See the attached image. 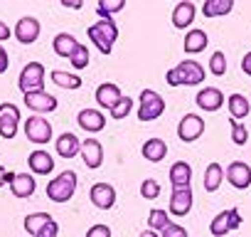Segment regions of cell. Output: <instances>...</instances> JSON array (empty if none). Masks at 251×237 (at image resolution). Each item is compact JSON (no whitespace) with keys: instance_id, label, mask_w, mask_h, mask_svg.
Segmentation results:
<instances>
[{"instance_id":"cell-46","label":"cell","mask_w":251,"mask_h":237,"mask_svg":"<svg viewBox=\"0 0 251 237\" xmlns=\"http://www.w3.org/2000/svg\"><path fill=\"white\" fill-rule=\"evenodd\" d=\"M5 183H10V178H8V171H5L3 166H0V188H3Z\"/></svg>"},{"instance_id":"cell-40","label":"cell","mask_w":251,"mask_h":237,"mask_svg":"<svg viewBox=\"0 0 251 237\" xmlns=\"http://www.w3.org/2000/svg\"><path fill=\"white\" fill-rule=\"evenodd\" d=\"M86 237H111V227L108 225H91L89 230H86Z\"/></svg>"},{"instance_id":"cell-21","label":"cell","mask_w":251,"mask_h":237,"mask_svg":"<svg viewBox=\"0 0 251 237\" xmlns=\"http://www.w3.org/2000/svg\"><path fill=\"white\" fill-rule=\"evenodd\" d=\"M168 178H170L173 188H190V183H192V166L185 163V161H177V163L170 166V176Z\"/></svg>"},{"instance_id":"cell-13","label":"cell","mask_w":251,"mask_h":237,"mask_svg":"<svg viewBox=\"0 0 251 237\" xmlns=\"http://www.w3.org/2000/svg\"><path fill=\"white\" fill-rule=\"evenodd\" d=\"M89 198L99 210H111L116 205V188L111 183H94L89 190Z\"/></svg>"},{"instance_id":"cell-27","label":"cell","mask_w":251,"mask_h":237,"mask_svg":"<svg viewBox=\"0 0 251 237\" xmlns=\"http://www.w3.org/2000/svg\"><path fill=\"white\" fill-rule=\"evenodd\" d=\"M231 10H234V0H204L202 5L204 18H224Z\"/></svg>"},{"instance_id":"cell-8","label":"cell","mask_w":251,"mask_h":237,"mask_svg":"<svg viewBox=\"0 0 251 237\" xmlns=\"http://www.w3.org/2000/svg\"><path fill=\"white\" fill-rule=\"evenodd\" d=\"M25 136H27V141L42 146V144L52 141V124L42 116H30L25 121Z\"/></svg>"},{"instance_id":"cell-33","label":"cell","mask_w":251,"mask_h":237,"mask_svg":"<svg viewBox=\"0 0 251 237\" xmlns=\"http://www.w3.org/2000/svg\"><path fill=\"white\" fill-rule=\"evenodd\" d=\"M123 8H126V0H101V3L96 5V13L103 20V18H111L113 13H121Z\"/></svg>"},{"instance_id":"cell-6","label":"cell","mask_w":251,"mask_h":237,"mask_svg":"<svg viewBox=\"0 0 251 237\" xmlns=\"http://www.w3.org/2000/svg\"><path fill=\"white\" fill-rule=\"evenodd\" d=\"M241 222H244V217H241L239 207H229V210H222L217 217H212V222H209V232H212L214 237H224V235L239 230Z\"/></svg>"},{"instance_id":"cell-23","label":"cell","mask_w":251,"mask_h":237,"mask_svg":"<svg viewBox=\"0 0 251 237\" xmlns=\"http://www.w3.org/2000/svg\"><path fill=\"white\" fill-rule=\"evenodd\" d=\"M209 45V37H207V32L204 30H190L187 35H185V42H182V47H185V52L187 55H200V52H204V47Z\"/></svg>"},{"instance_id":"cell-10","label":"cell","mask_w":251,"mask_h":237,"mask_svg":"<svg viewBox=\"0 0 251 237\" xmlns=\"http://www.w3.org/2000/svg\"><path fill=\"white\" fill-rule=\"evenodd\" d=\"M192 188H173L170 193V207L168 212L175 215V217H185L190 210H192Z\"/></svg>"},{"instance_id":"cell-7","label":"cell","mask_w":251,"mask_h":237,"mask_svg":"<svg viewBox=\"0 0 251 237\" xmlns=\"http://www.w3.org/2000/svg\"><path fill=\"white\" fill-rule=\"evenodd\" d=\"M204 134V118L197 114H185L177 124V139L182 144H192Z\"/></svg>"},{"instance_id":"cell-47","label":"cell","mask_w":251,"mask_h":237,"mask_svg":"<svg viewBox=\"0 0 251 237\" xmlns=\"http://www.w3.org/2000/svg\"><path fill=\"white\" fill-rule=\"evenodd\" d=\"M138 237H160V232H155V230H151V227H148V230H143Z\"/></svg>"},{"instance_id":"cell-34","label":"cell","mask_w":251,"mask_h":237,"mask_svg":"<svg viewBox=\"0 0 251 237\" xmlns=\"http://www.w3.org/2000/svg\"><path fill=\"white\" fill-rule=\"evenodd\" d=\"M69 62H72V67H74V69H86V67H89V47L79 42V45H76V50L72 52Z\"/></svg>"},{"instance_id":"cell-18","label":"cell","mask_w":251,"mask_h":237,"mask_svg":"<svg viewBox=\"0 0 251 237\" xmlns=\"http://www.w3.org/2000/svg\"><path fill=\"white\" fill-rule=\"evenodd\" d=\"M27 166H30L32 176H50V173L54 171V158H52L47 151L37 148V151H32V153L27 156Z\"/></svg>"},{"instance_id":"cell-11","label":"cell","mask_w":251,"mask_h":237,"mask_svg":"<svg viewBox=\"0 0 251 237\" xmlns=\"http://www.w3.org/2000/svg\"><path fill=\"white\" fill-rule=\"evenodd\" d=\"M224 176H226L229 185H234L236 190H246V188L251 185V166L244 163V161H234V163H229Z\"/></svg>"},{"instance_id":"cell-42","label":"cell","mask_w":251,"mask_h":237,"mask_svg":"<svg viewBox=\"0 0 251 237\" xmlns=\"http://www.w3.org/2000/svg\"><path fill=\"white\" fill-rule=\"evenodd\" d=\"M8 67H10V57H8L5 47L0 45V74H3V72H8Z\"/></svg>"},{"instance_id":"cell-35","label":"cell","mask_w":251,"mask_h":237,"mask_svg":"<svg viewBox=\"0 0 251 237\" xmlns=\"http://www.w3.org/2000/svg\"><path fill=\"white\" fill-rule=\"evenodd\" d=\"M131 111H133V99H131V96H121L118 104H116L108 114H111V118H126Z\"/></svg>"},{"instance_id":"cell-44","label":"cell","mask_w":251,"mask_h":237,"mask_svg":"<svg viewBox=\"0 0 251 237\" xmlns=\"http://www.w3.org/2000/svg\"><path fill=\"white\" fill-rule=\"evenodd\" d=\"M10 35H13V30H10L3 20H0V42H3V40H10Z\"/></svg>"},{"instance_id":"cell-24","label":"cell","mask_w":251,"mask_h":237,"mask_svg":"<svg viewBox=\"0 0 251 237\" xmlns=\"http://www.w3.org/2000/svg\"><path fill=\"white\" fill-rule=\"evenodd\" d=\"M141 153H143L146 161H151V163H160V161L168 156V144H165L163 139H148V141L143 144Z\"/></svg>"},{"instance_id":"cell-26","label":"cell","mask_w":251,"mask_h":237,"mask_svg":"<svg viewBox=\"0 0 251 237\" xmlns=\"http://www.w3.org/2000/svg\"><path fill=\"white\" fill-rule=\"evenodd\" d=\"M222 180H224V168H222L219 163H209V166L204 168V178H202L204 190H207V193H217L219 185H222Z\"/></svg>"},{"instance_id":"cell-39","label":"cell","mask_w":251,"mask_h":237,"mask_svg":"<svg viewBox=\"0 0 251 237\" xmlns=\"http://www.w3.org/2000/svg\"><path fill=\"white\" fill-rule=\"evenodd\" d=\"M160 237H190V235H187V230H185L182 225L173 222V225H168V227L160 232Z\"/></svg>"},{"instance_id":"cell-45","label":"cell","mask_w":251,"mask_h":237,"mask_svg":"<svg viewBox=\"0 0 251 237\" xmlns=\"http://www.w3.org/2000/svg\"><path fill=\"white\" fill-rule=\"evenodd\" d=\"M62 5H64V8H72V10H79V8H81L79 0H62Z\"/></svg>"},{"instance_id":"cell-4","label":"cell","mask_w":251,"mask_h":237,"mask_svg":"<svg viewBox=\"0 0 251 237\" xmlns=\"http://www.w3.org/2000/svg\"><path fill=\"white\" fill-rule=\"evenodd\" d=\"M138 118L141 121H155L165 111V99L155 91V89H143L138 96Z\"/></svg>"},{"instance_id":"cell-16","label":"cell","mask_w":251,"mask_h":237,"mask_svg":"<svg viewBox=\"0 0 251 237\" xmlns=\"http://www.w3.org/2000/svg\"><path fill=\"white\" fill-rule=\"evenodd\" d=\"M25 106L37 114H50L57 109V99L47 91H32V94H25Z\"/></svg>"},{"instance_id":"cell-9","label":"cell","mask_w":251,"mask_h":237,"mask_svg":"<svg viewBox=\"0 0 251 237\" xmlns=\"http://www.w3.org/2000/svg\"><path fill=\"white\" fill-rule=\"evenodd\" d=\"M20 126V109L10 101L0 104V136L3 139H15Z\"/></svg>"},{"instance_id":"cell-22","label":"cell","mask_w":251,"mask_h":237,"mask_svg":"<svg viewBox=\"0 0 251 237\" xmlns=\"http://www.w3.org/2000/svg\"><path fill=\"white\" fill-rule=\"evenodd\" d=\"M35 188H37V180L32 173H15V178L10 183V190L15 198H30L35 193Z\"/></svg>"},{"instance_id":"cell-17","label":"cell","mask_w":251,"mask_h":237,"mask_svg":"<svg viewBox=\"0 0 251 237\" xmlns=\"http://www.w3.org/2000/svg\"><path fill=\"white\" fill-rule=\"evenodd\" d=\"M195 101H197V106H200L202 111H217V109H222V104H224V94H222L217 87H204V89L197 91Z\"/></svg>"},{"instance_id":"cell-5","label":"cell","mask_w":251,"mask_h":237,"mask_svg":"<svg viewBox=\"0 0 251 237\" xmlns=\"http://www.w3.org/2000/svg\"><path fill=\"white\" fill-rule=\"evenodd\" d=\"M45 67L40 62H27L20 72V79H18V87L23 94H32V91H45Z\"/></svg>"},{"instance_id":"cell-2","label":"cell","mask_w":251,"mask_h":237,"mask_svg":"<svg viewBox=\"0 0 251 237\" xmlns=\"http://www.w3.org/2000/svg\"><path fill=\"white\" fill-rule=\"evenodd\" d=\"M86 35H89V40L96 45V50L101 55H111L113 42L118 40V28H116V23L111 18H103V20H96L94 25H89Z\"/></svg>"},{"instance_id":"cell-20","label":"cell","mask_w":251,"mask_h":237,"mask_svg":"<svg viewBox=\"0 0 251 237\" xmlns=\"http://www.w3.org/2000/svg\"><path fill=\"white\" fill-rule=\"evenodd\" d=\"M195 13H197L195 3H190V0H182V3H177L175 10H173V25H175L177 30L190 28V25L195 23Z\"/></svg>"},{"instance_id":"cell-30","label":"cell","mask_w":251,"mask_h":237,"mask_svg":"<svg viewBox=\"0 0 251 237\" xmlns=\"http://www.w3.org/2000/svg\"><path fill=\"white\" fill-rule=\"evenodd\" d=\"M50 77H52V82H54L57 87H62V89H79V87H81V77L69 74V72H62V69H54Z\"/></svg>"},{"instance_id":"cell-15","label":"cell","mask_w":251,"mask_h":237,"mask_svg":"<svg viewBox=\"0 0 251 237\" xmlns=\"http://www.w3.org/2000/svg\"><path fill=\"white\" fill-rule=\"evenodd\" d=\"M79 156H81V161H84L86 168H99L103 163V146L96 139H84Z\"/></svg>"},{"instance_id":"cell-25","label":"cell","mask_w":251,"mask_h":237,"mask_svg":"<svg viewBox=\"0 0 251 237\" xmlns=\"http://www.w3.org/2000/svg\"><path fill=\"white\" fill-rule=\"evenodd\" d=\"M79 151H81V141H79L74 134L64 131V134L57 139V153H59L62 158H74V156H79Z\"/></svg>"},{"instance_id":"cell-14","label":"cell","mask_w":251,"mask_h":237,"mask_svg":"<svg viewBox=\"0 0 251 237\" xmlns=\"http://www.w3.org/2000/svg\"><path fill=\"white\" fill-rule=\"evenodd\" d=\"M76 124L86 131V134H99L106 126V116L99 109H81L76 114Z\"/></svg>"},{"instance_id":"cell-36","label":"cell","mask_w":251,"mask_h":237,"mask_svg":"<svg viewBox=\"0 0 251 237\" xmlns=\"http://www.w3.org/2000/svg\"><path fill=\"white\" fill-rule=\"evenodd\" d=\"M229 126H231V141L236 144V146H246V141H249V131H246V126L241 124V121H229Z\"/></svg>"},{"instance_id":"cell-43","label":"cell","mask_w":251,"mask_h":237,"mask_svg":"<svg viewBox=\"0 0 251 237\" xmlns=\"http://www.w3.org/2000/svg\"><path fill=\"white\" fill-rule=\"evenodd\" d=\"M241 72L251 77V50H249V52L244 55V59H241Z\"/></svg>"},{"instance_id":"cell-32","label":"cell","mask_w":251,"mask_h":237,"mask_svg":"<svg viewBox=\"0 0 251 237\" xmlns=\"http://www.w3.org/2000/svg\"><path fill=\"white\" fill-rule=\"evenodd\" d=\"M52 220V215L50 212H32V215H27L25 217V230L30 232V235H37L47 222Z\"/></svg>"},{"instance_id":"cell-38","label":"cell","mask_w":251,"mask_h":237,"mask_svg":"<svg viewBox=\"0 0 251 237\" xmlns=\"http://www.w3.org/2000/svg\"><path fill=\"white\" fill-rule=\"evenodd\" d=\"M141 195H143L146 200H155V198L160 195V183L153 180V178H146V180L141 183Z\"/></svg>"},{"instance_id":"cell-37","label":"cell","mask_w":251,"mask_h":237,"mask_svg":"<svg viewBox=\"0 0 251 237\" xmlns=\"http://www.w3.org/2000/svg\"><path fill=\"white\" fill-rule=\"evenodd\" d=\"M209 72L214 77H224V72H226V57H224V52H214L209 57Z\"/></svg>"},{"instance_id":"cell-41","label":"cell","mask_w":251,"mask_h":237,"mask_svg":"<svg viewBox=\"0 0 251 237\" xmlns=\"http://www.w3.org/2000/svg\"><path fill=\"white\" fill-rule=\"evenodd\" d=\"M57 232H59V225H57L54 220H50V222H47L35 237H57Z\"/></svg>"},{"instance_id":"cell-3","label":"cell","mask_w":251,"mask_h":237,"mask_svg":"<svg viewBox=\"0 0 251 237\" xmlns=\"http://www.w3.org/2000/svg\"><path fill=\"white\" fill-rule=\"evenodd\" d=\"M74 193H76V173L74 171H64L47 183V198L52 203H69L74 198Z\"/></svg>"},{"instance_id":"cell-28","label":"cell","mask_w":251,"mask_h":237,"mask_svg":"<svg viewBox=\"0 0 251 237\" xmlns=\"http://www.w3.org/2000/svg\"><path fill=\"white\" fill-rule=\"evenodd\" d=\"M76 45H79V40L74 37V35H69V32H59L54 40H52V47H54V52L59 55V57H72V52L76 50Z\"/></svg>"},{"instance_id":"cell-1","label":"cell","mask_w":251,"mask_h":237,"mask_svg":"<svg viewBox=\"0 0 251 237\" xmlns=\"http://www.w3.org/2000/svg\"><path fill=\"white\" fill-rule=\"evenodd\" d=\"M204 79V67L195 59H182L177 67L168 69L165 82L170 87H197Z\"/></svg>"},{"instance_id":"cell-31","label":"cell","mask_w":251,"mask_h":237,"mask_svg":"<svg viewBox=\"0 0 251 237\" xmlns=\"http://www.w3.org/2000/svg\"><path fill=\"white\" fill-rule=\"evenodd\" d=\"M168 225H173V220H170V212H165V210H158V207H153V210L148 212V227H151V230H155V232H163Z\"/></svg>"},{"instance_id":"cell-29","label":"cell","mask_w":251,"mask_h":237,"mask_svg":"<svg viewBox=\"0 0 251 237\" xmlns=\"http://www.w3.org/2000/svg\"><path fill=\"white\" fill-rule=\"evenodd\" d=\"M226 104H229V114H231L234 121H239V118H246L249 111H251V104H249V99H246L244 94H231V96L226 99Z\"/></svg>"},{"instance_id":"cell-12","label":"cell","mask_w":251,"mask_h":237,"mask_svg":"<svg viewBox=\"0 0 251 237\" xmlns=\"http://www.w3.org/2000/svg\"><path fill=\"white\" fill-rule=\"evenodd\" d=\"M13 35H15L18 42H23V45H32V42L40 37V20L32 18V15L20 18L18 25H15V30H13Z\"/></svg>"},{"instance_id":"cell-19","label":"cell","mask_w":251,"mask_h":237,"mask_svg":"<svg viewBox=\"0 0 251 237\" xmlns=\"http://www.w3.org/2000/svg\"><path fill=\"white\" fill-rule=\"evenodd\" d=\"M121 96H123V94H121L118 84H113V82H103V84L96 87V101H99V106H103V109H108V111L118 104Z\"/></svg>"}]
</instances>
